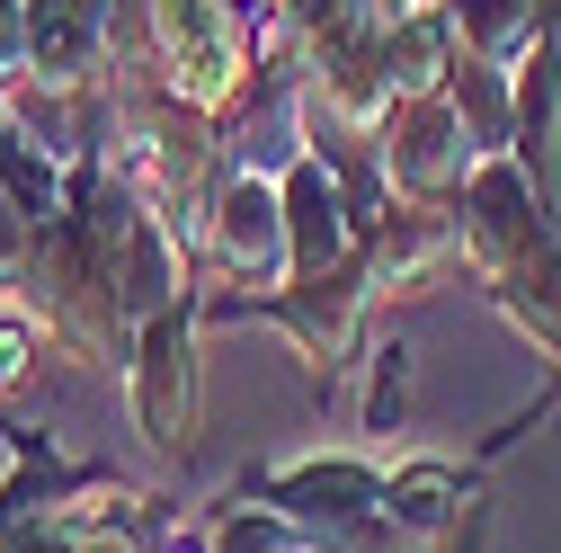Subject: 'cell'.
I'll use <instances>...</instances> for the list:
<instances>
[{"instance_id": "obj_2", "label": "cell", "mask_w": 561, "mask_h": 553, "mask_svg": "<svg viewBox=\"0 0 561 553\" xmlns=\"http://www.w3.org/2000/svg\"><path fill=\"white\" fill-rule=\"evenodd\" d=\"M205 321H276L304 349L312 384H339L347 366L366 358V313H375V276L366 259H347V268H321V276H295V286H276V295H215V304H196Z\"/></svg>"}, {"instance_id": "obj_6", "label": "cell", "mask_w": 561, "mask_h": 553, "mask_svg": "<svg viewBox=\"0 0 561 553\" xmlns=\"http://www.w3.org/2000/svg\"><path fill=\"white\" fill-rule=\"evenodd\" d=\"M375 161H383V179H392V196L401 205H455L463 196V179H472V134H463V108H455V90H428V99H401L392 108V125L375 134Z\"/></svg>"}, {"instance_id": "obj_16", "label": "cell", "mask_w": 561, "mask_h": 553, "mask_svg": "<svg viewBox=\"0 0 561 553\" xmlns=\"http://www.w3.org/2000/svg\"><path fill=\"white\" fill-rule=\"evenodd\" d=\"M36 72V36H27V0H0V90Z\"/></svg>"}, {"instance_id": "obj_13", "label": "cell", "mask_w": 561, "mask_h": 553, "mask_svg": "<svg viewBox=\"0 0 561 553\" xmlns=\"http://www.w3.org/2000/svg\"><path fill=\"white\" fill-rule=\"evenodd\" d=\"M455 63H463V45H455V19H446V10H401V19H392V36H383V81H392V99L446 90Z\"/></svg>"}, {"instance_id": "obj_12", "label": "cell", "mask_w": 561, "mask_h": 553, "mask_svg": "<svg viewBox=\"0 0 561 553\" xmlns=\"http://www.w3.org/2000/svg\"><path fill=\"white\" fill-rule=\"evenodd\" d=\"M490 304L508 313L517 339H535V358L561 366V233H552L543 250H526L508 276H490Z\"/></svg>"}, {"instance_id": "obj_3", "label": "cell", "mask_w": 561, "mask_h": 553, "mask_svg": "<svg viewBox=\"0 0 561 553\" xmlns=\"http://www.w3.org/2000/svg\"><path fill=\"white\" fill-rule=\"evenodd\" d=\"M205 259H215L241 295L295 286V224H286V179L224 161L215 196H205Z\"/></svg>"}, {"instance_id": "obj_14", "label": "cell", "mask_w": 561, "mask_h": 553, "mask_svg": "<svg viewBox=\"0 0 561 553\" xmlns=\"http://www.w3.org/2000/svg\"><path fill=\"white\" fill-rule=\"evenodd\" d=\"M54 349V321L27 295H0V402H19L36 384V358Z\"/></svg>"}, {"instance_id": "obj_9", "label": "cell", "mask_w": 561, "mask_h": 553, "mask_svg": "<svg viewBox=\"0 0 561 553\" xmlns=\"http://www.w3.org/2000/svg\"><path fill=\"white\" fill-rule=\"evenodd\" d=\"M286 224H295V276H321V268H347L366 250L357 233V205H347V179L330 153H304L286 170Z\"/></svg>"}, {"instance_id": "obj_5", "label": "cell", "mask_w": 561, "mask_h": 553, "mask_svg": "<svg viewBox=\"0 0 561 553\" xmlns=\"http://www.w3.org/2000/svg\"><path fill=\"white\" fill-rule=\"evenodd\" d=\"M455 224H463V259H472L481 286H490V276H508L526 250H543V241L561 233L552 205H543V188L526 179L517 153L472 161V179H463V196H455Z\"/></svg>"}, {"instance_id": "obj_17", "label": "cell", "mask_w": 561, "mask_h": 553, "mask_svg": "<svg viewBox=\"0 0 561 553\" xmlns=\"http://www.w3.org/2000/svg\"><path fill=\"white\" fill-rule=\"evenodd\" d=\"M152 553H215V544H196V535H152Z\"/></svg>"}, {"instance_id": "obj_10", "label": "cell", "mask_w": 561, "mask_h": 553, "mask_svg": "<svg viewBox=\"0 0 561 553\" xmlns=\"http://www.w3.org/2000/svg\"><path fill=\"white\" fill-rule=\"evenodd\" d=\"M392 518L419 527L428 544L446 553H481V527H490V500H481V482L463 464H392Z\"/></svg>"}, {"instance_id": "obj_15", "label": "cell", "mask_w": 561, "mask_h": 553, "mask_svg": "<svg viewBox=\"0 0 561 553\" xmlns=\"http://www.w3.org/2000/svg\"><path fill=\"white\" fill-rule=\"evenodd\" d=\"M401 410H410V349H401V339H375V349H366V393H357V429L392 438Z\"/></svg>"}, {"instance_id": "obj_7", "label": "cell", "mask_w": 561, "mask_h": 553, "mask_svg": "<svg viewBox=\"0 0 561 553\" xmlns=\"http://www.w3.org/2000/svg\"><path fill=\"white\" fill-rule=\"evenodd\" d=\"M259 500L286 509V518L321 544V535H339V527L392 509V473H383L375 455H295V464L259 473Z\"/></svg>"}, {"instance_id": "obj_4", "label": "cell", "mask_w": 561, "mask_h": 553, "mask_svg": "<svg viewBox=\"0 0 561 553\" xmlns=\"http://www.w3.org/2000/svg\"><path fill=\"white\" fill-rule=\"evenodd\" d=\"M125 410H134V429H144L152 455H187L196 447V304H179V313L134 330Z\"/></svg>"}, {"instance_id": "obj_8", "label": "cell", "mask_w": 561, "mask_h": 553, "mask_svg": "<svg viewBox=\"0 0 561 553\" xmlns=\"http://www.w3.org/2000/svg\"><path fill=\"white\" fill-rule=\"evenodd\" d=\"M366 276H375V295H437L463 259V224H455V205H392V215L366 233Z\"/></svg>"}, {"instance_id": "obj_11", "label": "cell", "mask_w": 561, "mask_h": 553, "mask_svg": "<svg viewBox=\"0 0 561 553\" xmlns=\"http://www.w3.org/2000/svg\"><path fill=\"white\" fill-rule=\"evenodd\" d=\"M437 10L455 19V45L481 54V63H500V72H526V54L561 27L552 0H437Z\"/></svg>"}, {"instance_id": "obj_1", "label": "cell", "mask_w": 561, "mask_h": 553, "mask_svg": "<svg viewBox=\"0 0 561 553\" xmlns=\"http://www.w3.org/2000/svg\"><path fill=\"white\" fill-rule=\"evenodd\" d=\"M144 45H152V72L215 125H232L241 99L259 90V54L232 0H144Z\"/></svg>"}]
</instances>
